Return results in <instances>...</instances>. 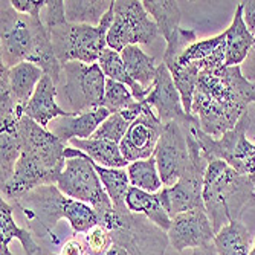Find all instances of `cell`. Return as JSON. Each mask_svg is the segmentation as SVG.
Returning <instances> with one entry per match:
<instances>
[{"instance_id": "1", "label": "cell", "mask_w": 255, "mask_h": 255, "mask_svg": "<svg viewBox=\"0 0 255 255\" xmlns=\"http://www.w3.org/2000/svg\"><path fill=\"white\" fill-rule=\"evenodd\" d=\"M251 103H255V80L245 77L240 66H225L199 75L191 113L203 133L220 137L236 127Z\"/></svg>"}, {"instance_id": "2", "label": "cell", "mask_w": 255, "mask_h": 255, "mask_svg": "<svg viewBox=\"0 0 255 255\" xmlns=\"http://www.w3.org/2000/svg\"><path fill=\"white\" fill-rule=\"evenodd\" d=\"M0 66L6 69L26 61L38 66L55 84L61 80L63 66L55 57L51 34L41 18L18 12L9 0L0 2Z\"/></svg>"}, {"instance_id": "3", "label": "cell", "mask_w": 255, "mask_h": 255, "mask_svg": "<svg viewBox=\"0 0 255 255\" xmlns=\"http://www.w3.org/2000/svg\"><path fill=\"white\" fill-rule=\"evenodd\" d=\"M203 205L214 233L242 220L248 208H255V185L251 176L231 168L223 160H211L203 180Z\"/></svg>"}, {"instance_id": "4", "label": "cell", "mask_w": 255, "mask_h": 255, "mask_svg": "<svg viewBox=\"0 0 255 255\" xmlns=\"http://www.w3.org/2000/svg\"><path fill=\"white\" fill-rule=\"evenodd\" d=\"M98 225L110 231L113 243L128 255H164L168 246L167 231L156 226L144 214L131 213L127 206H113L98 217Z\"/></svg>"}, {"instance_id": "5", "label": "cell", "mask_w": 255, "mask_h": 255, "mask_svg": "<svg viewBox=\"0 0 255 255\" xmlns=\"http://www.w3.org/2000/svg\"><path fill=\"white\" fill-rule=\"evenodd\" d=\"M113 23V5L101 18L98 26L63 23L49 31L55 57L64 66L71 61L84 64L98 63L103 51L107 48V34Z\"/></svg>"}, {"instance_id": "6", "label": "cell", "mask_w": 255, "mask_h": 255, "mask_svg": "<svg viewBox=\"0 0 255 255\" xmlns=\"http://www.w3.org/2000/svg\"><path fill=\"white\" fill-rule=\"evenodd\" d=\"M67 197L58 190L57 185H43L11 203L26 219L31 234L49 252L58 245L55 229L60 220L64 219Z\"/></svg>"}, {"instance_id": "7", "label": "cell", "mask_w": 255, "mask_h": 255, "mask_svg": "<svg viewBox=\"0 0 255 255\" xmlns=\"http://www.w3.org/2000/svg\"><path fill=\"white\" fill-rule=\"evenodd\" d=\"M64 157L66 164L57 180L58 190L69 199L94 206L98 217L110 211L113 203L103 187L92 159L74 147H66Z\"/></svg>"}, {"instance_id": "8", "label": "cell", "mask_w": 255, "mask_h": 255, "mask_svg": "<svg viewBox=\"0 0 255 255\" xmlns=\"http://www.w3.org/2000/svg\"><path fill=\"white\" fill-rule=\"evenodd\" d=\"M193 128V127H191ZM187 130V141L190 150V165L173 187H164L159 191L160 202L165 211L173 219L177 214L203 208V180L210 160L206 159L193 130Z\"/></svg>"}, {"instance_id": "9", "label": "cell", "mask_w": 255, "mask_h": 255, "mask_svg": "<svg viewBox=\"0 0 255 255\" xmlns=\"http://www.w3.org/2000/svg\"><path fill=\"white\" fill-rule=\"evenodd\" d=\"M61 90L58 97L67 106V112L81 115L103 107L106 92V75L98 63L84 64L71 61L63 66Z\"/></svg>"}, {"instance_id": "10", "label": "cell", "mask_w": 255, "mask_h": 255, "mask_svg": "<svg viewBox=\"0 0 255 255\" xmlns=\"http://www.w3.org/2000/svg\"><path fill=\"white\" fill-rule=\"evenodd\" d=\"M251 127V117L246 112L234 128L220 137H213L194 126L191 130L199 141L208 160H223L236 171L252 176L255 174V144L248 141L246 133Z\"/></svg>"}, {"instance_id": "11", "label": "cell", "mask_w": 255, "mask_h": 255, "mask_svg": "<svg viewBox=\"0 0 255 255\" xmlns=\"http://www.w3.org/2000/svg\"><path fill=\"white\" fill-rule=\"evenodd\" d=\"M159 37V28L145 11L142 2L115 0L113 23L107 34V48L121 52L127 46L153 44Z\"/></svg>"}, {"instance_id": "12", "label": "cell", "mask_w": 255, "mask_h": 255, "mask_svg": "<svg viewBox=\"0 0 255 255\" xmlns=\"http://www.w3.org/2000/svg\"><path fill=\"white\" fill-rule=\"evenodd\" d=\"M17 133L21 147L20 159L29 162L58 180L66 164V145L48 128L38 126L25 115L18 121Z\"/></svg>"}, {"instance_id": "13", "label": "cell", "mask_w": 255, "mask_h": 255, "mask_svg": "<svg viewBox=\"0 0 255 255\" xmlns=\"http://www.w3.org/2000/svg\"><path fill=\"white\" fill-rule=\"evenodd\" d=\"M153 157L164 187H173L190 165L187 130L177 123L164 124Z\"/></svg>"}, {"instance_id": "14", "label": "cell", "mask_w": 255, "mask_h": 255, "mask_svg": "<svg viewBox=\"0 0 255 255\" xmlns=\"http://www.w3.org/2000/svg\"><path fill=\"white\" fill-rule=\"evenodd\" d=\"M145 103L156 112L162 124L177 123L185 130L199 126V121L194 115H188L185 112L180 94L173 81L171 72L164 63L157 64L156 81L145 98Z\"/></svg>"}, {"instance_id": "15", "label": "cell", "mask_w": 255, "mask_h": 255, "mask_svg": "<svg viewBox=\"0 0 255 255\" xmlns=\"http://www.w3.org/2000/svg\"><path fill=\"white\" fill-rule=\"evenodd\" d=\"M164 124L157 118L156 112L147 104L141 117L131 123L120 144L121 153L128 164L153 157Z\"/></svg>"}, {"instance_id": "16", "label": "cell", "mask_w": 255, "mask_h": 255, "mask_svg": "<svg viewBox=\"0 0 255 255\" xmlns=\"http://www.w3.org/2000/svg\"><path fill=\"white\" fill-rule=\"evenodd\" d=\"M167 234L170 245L177 252H182L188 248H208L211 246L216 237L211 220L203 208H197V210H191L173 217Z\"/></svg>"}, {"instance_id": "17", "label": "cell", "mask_w": 255, "mask_h": 255, "mask_svg": "<svg viewBox=\"0 0 255 255\" xmlns=\"http://www.w3.org/2000/svg\"><path fill=\"white\" fill-rule=\"evenodd\" d=\"M226 60V35L225 32L197 40L182 52L177 63L185 67H191L199 75L202 72H213L225 67Z\"/></svg>"}, {"instance_id": "18", "label": "cell", "mask_w": 255, "mask_h": 255, "mask_svg": "<svg viewBox=\"0 0 255 255\" xmlns=\"http://www.w3.org/2000/svg\"><path fill=\"white\" fill-rule=\"evenodd\" d=\"M57 84L51 77L43 75L31 100L23 107V115L44 128H48V126L60 117H72V113H69L66 109H61L57 104Z\"/></svg>"}, {"instance_id": "19", "label": "cell", "mask_w": 255, "mask_h": 255, "mask_svg": "<svg viewBox=\"0 0 255 255\" xmlns=\"http://www.w3.org/2000/svg\"><path fill=\"white\" fill-rule=\"evenodd\" d=\"M109 117L110 112L104 107H100L81 115L60 117L48 126V130L55 134L63 144L71 142L72 139H89Z\"/></svg>"}, {"instance_id": "20", "label": "cell", "mask_w": 255, "mask_h": 255, "mask_svg": "<svg viewBox=\"0 0 255 255\" xmlns=\"http://www.w3.org/2000/svg\"><path fill=\"white\" fill-rule=\"evenodd\" d=\"M12 213L14 206L5 199L0 200V255H14L9 251V243L14 239L20 242L25 255H54L37 242L29 229L15 225Z\"/></svg>"}, {"instance_id": "21", "label": "cell", "mask_w": 255, "mask_h": 255, "mask_svg": "<svg viewBox=\"0 0 255 255\" xmlns=\"http://www.w3.org/2000/svg\"><path fill=\"white\" fill-rule=\"evenodd\" d=\"M44 72L32 63H20L11 69L0 66V77H3L8 83L9 94L18 107L23 112L25 104L31 100L34 90L40 80L43 78Z\"/></svg>"}, {"instance_id": "22", "label": "cell", "mask_w": 255, "mask_h": 255, "mask_svg": "<svg viewBox=\"0 0 255 255\" xmlns=\"http://www.w3.org/2000/svg\"><path fill=\"white\" fill-rule=\"evenodd\" d=\"M226 35V60L225 66H240L254 48L255 37L249 32L246 23L243 20V6L242 2L239 3L234 18L231 21L229 28L225 31Z\"/></svg>"}, {"instance_id": "23", "label": "cell", "mask_w": 255, "mask_h": 255, "mask_svg": "<svg viewBox=\"0 0 255 255\" xmlns=\"http://www.w3.org/2000/svg\"><path fill=\"white\" fill-rule=\"evenodd\" d=\"M71 144L74 148L86 153L92 160L106 168H126L130 164L121 153L118 144L107 139H72Z\"/></svg>"}, {"instance_id": "24", "label": "cell", "mask_w": 255, "mask_h": 255, "mask_svg": "<svg viewBox=\"0 0 255 255\" xmlns=\"http://www.w3.org/2000/svg\"><path fill=\"white\" fill-rule=\"evenodd\" d=\"M126 205L131 213L144 214L156 226L162 228L168 233V229L171 226V217L165 211L164 205H162L159 193L151 194L139 188L130 187L127 197H126Z\"/></svg>"}, {"instance_id": "25", "label": "cell", "mask_w": 255, "mask_h": 255, "mask_svg": "<svg viewBox=\"0 0 255 255\" xmlns=\"http://www.w3.org/2000/svg\"><path fill=\"white\" fill-rule=\"evenodd\" d=\"M213 245L216 255H249L252 236L242 220H233L216 234Z\"/></svg>"}, {"instance_id": "26", "label": "cell", "mask_w": 255, "mask_h": 255, "mask_svg": "<svg viewBox=\"0 0 255 255\" xmlns=\"http://www.w3.org/2000/svg\"><path fill=\"white\" fill-rule=\"evenodd\" d=\"M121 57L130 77L150 94V90L153 89V84L156 81V75H157V66H156L154 57H150L148 54H145L136 44L127 46L126 49H123Z\"/></svg>"}, {"instance_id": "27", "label": "cell", "mask_w": 255, "mask_h": 255, "mask_svg": "<svg viewBox=\"0 0 255 255\" xmlns=\"http://www.w3.org/2000/svg\"><path fill=\"white\" fill-rule=\"evenodd\" d=\"M98 64L101 66L103 72L106 75V78H110L113 81H118L124 86H127L131 92L133 98L137 101V103H142L145 101L148 92L142 87L139 86L128 74L127 67L123 61V57H121V52L115 51V49H110V48H106L98 60Z\"/></svg>"}, {"instance_id": "28", "label": "cell", "mask_w": 255, "mask_h": 255, "mask_svg": "<svg viewBox=\"0 0 255 255\" xmlns=\"http://www.w3.org/2000/svg\"><path fill=\"white\" fill-rule=\"evenodd\" d=\"M147 103H137L134 101L130 107H127L126 110L120 112V113H113L110 117L100 126V128L94 133V139H107V141H112L115 144H121V141L124 139L128 127L131 126V123L134 120H137L141 117V113L144 112Z\"/></svg>"}, {"instance_id": "29", "label": "cell", "mask_w": 255, "mask_h": 255, "mask_svg": "<svg viewBox=\"0 0 255 255\" xmlns=\"http://www.w3.org/2000/svg\"><path fill=\"white\" fill-rule=\"evenodd\" d=\"M144 8L154 20L165 43L180 29V8L173 0H144Z\"/></svg>"}, {"instance_id": "30", "label": "cell", "mask_w": 255, "mask_h": 255, "mask_svg": "<svg viewBox=\"0 0 255 255\" xmlns=\"http://www.w3.org/2000/svg\"><path fill=\"white\" fill-rule=\"evenodd\" d=\"M112 5L113 2L109 0H67L64 2L66 20L75 25L98 26Z\"/></svg>"}, {"instance_id": "31", "label": "cell", "mask_w": 255, "mask_h": 255, "mask_svg": "<svg viewBox=\"0 0 255 255\" xmlns=\"http://www.w3.org/2000/svg\"><path fill=\"white\" fill-rule=\"evenodd\" d=\"M17 126L0 130V187L8 183L14 176L17 160L21 154Z\"/></svg>"}, {"instance_id": "32", "label": "cell", "mask_w": 255, "mask_h": 255, "mask_svg": "<svg viewBox=\"0 0 255 255\" xmlns=\"http://www.w3.org/2000/svg\"><path fill=\"white\" fill-rule=\"evenodd\" d=\"M127 173H128L130 185L134 188H139L151 194H156L164 188V183H162L154 157L131 162L127 167Z\"/></svg>"}, {"instance_id": "33", "label": "cell", "mask_w": 255, "mask_h": 255, "mask_svg": "<svg viewBox=\"0 0 255 255\" xmlns=\"http://www.w3.org/2000/svg\"><path fill=\"white\" fill-rule=\"evenodd\" d=\"M94 164L100 180L106 193L109 194L113 206L117 208H124L126 205V197L130 190V180H128V173L124 168H106L98 165L97 162L92 160Z\"/></svg>"}, {"instance_id": "34", "label": "cell", "mask_w": 255, "mask_h": 255, "mask_svg": "<svg viewBox=\"0 0 255 255\" xmlns=\"http://www.w3.org/2000/svg\"><path fill=\"white\" fill-rule=\"evenodd\" d=\"M64 219L67 223L71 225L74 236L77 234H86L92 228H95L98 222V214L94 210V206H90L89 203L69 199L66 202V213Z\"/></svg>"}, {"instance_id": "35", "label": "cell", "mask_w": 255, "mask_h": 255, "mask_svg": "<svg viewBox=\"0 0 255 255\" xmlns=\"http://www.w3.org/2000/svg\"><path fill=\"white\" fill-rule=\"evenodd\" d=\"M136 100L133 98L131 92L127 86L113 81L110 78L106 80V92H104V100H103V107L113 113H120L130 107Z\"/></svg>"}, {"instance_id": "36", "label": "cell", "mask_w": 255, "mask_h": 255, "mask_svg": "<svg viewBox=\"0 0 255 255\" xmlns=\"http://www.w3.org/2000/svg\"><path fill=\"white\" fill-rule=\"evenodd\" d=\"M196 41H197V37H196V32L193 29H182L180 28L167 41V48H165L164 57H162V63L176 61L182 55V52Z\"/></svg>"}, {"instance_id": "37", "label": "cell", "mask_w": 255, "mask_h": 255, "mask_svg": "<svg viewBox=\"0 0 255 255\" xmlns=\"http://www.w3.org/2000/svg\"><path fill=\"white\" fill-rule=\"evenodd\" d=\"M84 245L89 255H106L107 251L113 246V239L110 231L97 225L84 236Z\"/></svg>"}, {"instance_id": "38", "label": "cell", "mask_w": 255, "mask_h": 255, "mask_svg": "<svg viewBox=\"0 0 255 255\" xmlns=\"http://www.w3.org/2000/svg\"><path fill=\"white\" fill-rule=\"evenodd\" d=\"M41 21L48 31L66 23L67 20L64 2H61V0H46V6L41 11Z\"/></svg>"}, {"instance_id": "39", "label": "cell", "mask_w": 255, "mask_h": 255, "mask_svg": "<svg viewBox=\"0 0 255 255\" xmlns=\"http://www.w3.org/2000/svg\"><path fill=\"white\" fill-rule=\"evenodd\" d=\"M11 5L21 14L41 18V11L46 6V0H11Z\"/></svg>"}, {"instance_id": "40", "label": "cell", "mask_w": 255, "mask_h": 255, "mask_svg": "<svg viewBox=\"0 0 255 255\" xmlns=\"http://www.w3.org/2000/svg\"><path fill=\"white\" fill-rule=\"evenodd\" d=\"M55 255H89V254H87L86 245L77 240V237H72L61 246L60 252Z\"/></svg>"}, {"instance_id": "41", "label": "cell", "mask_w": 255, "mask_h": 255, "mask_svg": "<svg viewBox=\"0 0 255 255\" xmlns=\"http://www.w3.org/2000/svg\"><path fill=\"white\" fill-rule=\"evenodd\" d=\"M242 6H243V20L249 32L255 37V0L242 2Z\"/></svg>"}, {"instance_id": "42", "label": "cell", "mask_w": 255, "mask_h": 255, "mask_svg": "<svg viewBox=\"0 0 255 255\" xmlns=\"http://www.w3.org/2000/svg\"><path fill=\"white\" fill-rule=\"evenodd\" d=\"M106 255H128V254H127V251H126L123 246H120V245H117V243H113V246L107 251Z\"/></svg>"}, {"instance_id": "43", "label": "cell", "mask_w": 255, "mask_h": 255, "mask_svg": "<svg viewBox=\"0 0 255 255\" xmlns=\"http://www.w3.org/2000/svg\"><path fill=\"white\" fill-rule=\"evenodd\" d=\"M249 255H255V240H254V243H252V248H251V252H249Z\"/></svg>"}, {"instance_id": "44", "label": "cell", "mask_w": 255, "mask_h": 255, "mask_svg": "<svg viewBox=\"0 0 255 255\" xmlns=\"http://www.w3.org/2000/svg\"><path fill=\"white\" fill-rule=\"evenodd\" d=\"M251 179H252V182H254V185H255V174H252V176H251Z\"/></svg>"}, {"instance_id": "45", "label": "cell", "mask_w": 255, "mask_h": 255, "mask_svg": "<svg viewBox=\"0 0 255 255\" xmlns=\"http://www.w3.org/2000/svg\"><path fill=\"white\" fill-rule=\"evenodd\" d=\"M254 49H255V41H254Z\"/></svg>"}]
</instances>
